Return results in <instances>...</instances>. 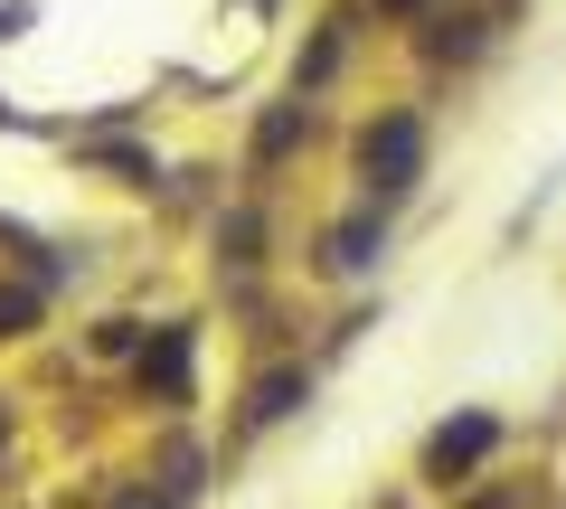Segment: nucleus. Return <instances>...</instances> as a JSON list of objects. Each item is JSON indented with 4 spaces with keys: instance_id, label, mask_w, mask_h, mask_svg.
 Segmentation results:
<instances>
[{
    "instance_id": "obj_6",
    "label": "nucleus",
    "mask_w": 566,
    "mask_h": 509,
    "mask_svg": "<svg viewBox=\"0 0 566 509\" xmlns=\"http://www.w3.org/2000/svg\"><path fill=\"white\" fill-rule=\"evenodd\" d=\"M29 311H39V303H29V293H0V330H20Z\"/></svg>"
},
{
    "instance_id": "obj_5",
    "label": "nucleus",
    "mask_w": 566,
    "mask_h": 509,
    "mask_svg": "<svg viewBox=\"0 0 566 509\" xmlns=\"http://www.w3.org/2000/svg\"><path fill=\"white\" fill-rule=\"evenodd\" d=\"M331 265H340V274L368 265V226H340V236H331Z\"/></svg>"
},
{
    "instance_id": "obj_1",
    "label": "nucleus",
    "mask_w": 566,
    "mask_h": 509,
    "mask_svg": "<svg viewBox=\"0 0 566 509\" xmlns=\"http://www.w3.org/2000/svg\"><path fill=\"white\" fill-rule=\"evenodd\" d=\"M359 161H368V189H378V199H397V189H416V170H424V132L397 114V123H378V132H368Z\"/></svg>"
},
{
    "instance_id": "obj_4",
    "label": "nucleus",
    "mask_w": 566,
    "mask_h": 509,
    "mask_svg": "<svg viewBox=\"0 0 566 509\" xmlns=\"http://www.w3.org/2000/svg\"><path fill=\"white\" fill-rule=\"evenodd\" d=\"M293 396H303V378H293V368H274V378L255 388V425H274V415H293Z\"/></svg>"
},
{
    "instance_id": "obj_7",
    "label": "nucleus",
    "mask_w": 566,
    "mask_h": 509,
    "mask_svg": "<svg viewBox=\"0 0 566 509\" xmlns=\"http://www.w3.org/2000/svg\"><path fill=\"white\" fill-rule=\"evenodd\" d=\"M387 10H416V0H387Z\"/></svg>"
},
{
    "instance_id": "obj_2",
    "label": "nucleus",
    "mask_w": 566,
    "mask_h": 509,
    "mask_svg": "<svg viewBox=\"0 0 566 509\" xmlns=\"http://www.w3.org/2000/svg\"><path fill=\"white\" fill-rule=\"evenodd\" d=\"M491 434H501L491 415H463V425H444L434 444H424V463H434V471H463V463H482V453H491Z\"/></svg>"
},
{
    "instance_id": "obj_3",
    "label": "nucleus",
    "mask_w": 566,
    "mask_h": 509,
    "mask_svg": "<svg viewBox=\"0 0 566 509\" xmlns=\"http://www.w3.org/2000/svg\"><path fill=\"white\" fill-rule=\"evenodd\" d=\"M142 388H161V396H189V330H161V340L142 349Z\"/></svg>"
}]
</instances>
